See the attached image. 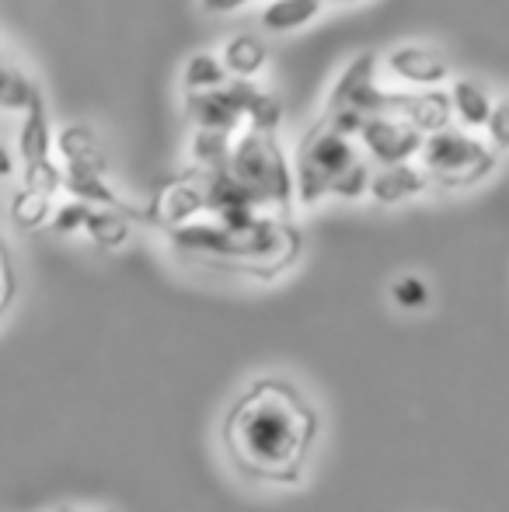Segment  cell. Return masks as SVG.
Wrapping results in <instances>:
<instances>
[{
	"instance_id": "obj_1",
	"label": "cell",
	"mask_w": 509,
	"mask_h": 512,
	"mask_svg": "<svg viewBox=\"0 0 509 512\" xmlns=\"http://www.w3.org/2000/svg\"><path fill=\"white\" fill-rule=\"evenodd\" d=\"M321 436V415L286 377H258L231 401L220 443L231 467L258 485H300Z\"/></svg>"
},
{
	"instance_id": "obj_2",
	"label": "cell",
	"mask_w": 509,
	"mask_h": 512,
	"mask_svg": "<svg viewBox=\"0 0 509 512\" xmlns=\"http://www.w3.org/2000/svg\"><path fill=\"white\" fill-rule=\"evenodd\" d=\"M164 234L171 248L189 262L252 279L283 276L304 251V234L286 216H255L245 223L196 220Z\"/></svg>"
},
{
	"instance_id": "obj_3",
	"label": "cell",
	"mask_w": 509,
	"mask_h": 512,
	"mask_svg": "<svg viewBox=\"0 0 509 512\" xmlns=\"http://www.w3.org/2000/svg\"><path fill=\"white\" fill-rule=\"evenodd\" d=\"M370 164L349 133H342L328 115H321L293 154V185L300 206H318L328 196L363 199L370 196Z\"/></svg>"
},
{
	"instance_id": "obj_4",
	"label": "cell",
	"mask_w": 509,
	"mask_h": 512,
	"mask_svg": "<svg viewBox=\"0 0 509 512\" xmlns=\"http://www.w3.org/2000/svg\"><path fill=\"white\" fill-rule=\"evenodd\" d=\"M227 175L234 178L241 192L252 199V206L265 216H290V206L297 199L293 185V164L286 157L276 133L262 129H241L234 136Z\"/></svg>"
},
{
	"instance_id": "obj_5",
	"label": "cell",
	"mask_w": 509,
	"mask_h": 512,
	"mask_svg": "<svg viewBox=\"0 0 509 512\" xmlns=\"http://www.w3.org/2000/svg\"><path fill=\"white\" fill-rule=\"evenodd\" d=\"M419 168L429 175V185L447 192H464L482 185L499 168V154L492 143L468 129H443L426 136L419 154Z\"/></svg>"
},
{
	"instance_id": "obj_6",
	"label": "cell",
	"mask_w": 509,
	"mask_h": 512,
	"mask_svg": "<svg viewBox=\"0 0 509 512\" xmlns=\"http://www.w3.org/2000/svg\"><path fill=\"white\" fill-rule=\"evenodd\" d=\"M387 91L377 81V56L363 53L346 63V70L335 81L328 108L332 115H356V119H370V115H387Z\"/></svg>"
},
{
	"instance_id": "obj_7",
	"label": "cell",
	"mask_w": 509,
	"mask_h": 512,
	"mask_svg": "<svg viewBox=\"0 0 509 512\" xmlns=\"http://www.w3.org/2000/svg\"><path fill=\"white\" fill-rule=\"evenodd\" d=\"M356 143L381 168H394V164H412L422 154L426 136L415 126H408L405 119H398V115H370V119H363Z\"/></svg>"
},
{
	"instance_id": "obj_8",
	"label": "cell",
	"mask_w": 509,
	"mask_h": 512,
	"mask_svg": "<svg viewBox=\"0 0 509 512\" xmlns=\"http://www.w3.org/2000/svg\"><path fill=\"white\" fill-rule=\"evenodd\" d=\"M387 70L391 77H398L401 84H408L412 91H440L450 81V60L433 46H419V42H408V46H394L387 53Z\"/></svg>"
},
{
	"instance_id": "obj_9",
	"label": "cell",
	"mask_w": 509,
	"mask_h": 512,
	"mask_svg": "<svg viewBox=\"0 0 509 512\" xmlns=\"http://www.w3.org/2000/svg\"><path fill=\"white\" fill-rule=\"evenodd\" d=\"M387 115H398L408 126H415L422 136H433L450 129L454 105L450 91H387Z\"/></svg>"
},
{
	"instance_id": "obj_10",
	"label": "cell",
	"mask_w": 509,
	"mask_h": 512,
	"mask_svg": "<svg viewBox=\"0 0 509 512\" xmlns=\"http://www.w3.org/2000/svg\"><path fill=\"white\" fill-rule=\"evenodd\" d=\"M185 115L196 122V129H213V133H241L245 115H241L238 102L231 98V91H203V95L185 98Z\"/></svg>"
},
{
	"instance_id": "obj_11",
	"label": "cell",
	"mask_w": 509,
	"mask_h": 512,
	"mask_svg": "<svg viewBox=\"0 0 509 512\" xmlns=\"http://www.w3.org/2000/svg\"><path fill=\"white\" fill-rule=\"evenodd\" d=\"M429 189V175L419 164H394V168H377L370 178V199L377 206H401L408 199H419Z\"/></svg>"
},
{
	"instance_id": "obj_12",
	"label": "cell",
	"mask_w": 509,
	"mask_h": 512,
	"mask_svg": "<svg viewBox=\"0 0 509 512\" xmlns=\"http://www.w3.org/2000/svg\"><path fill=\"white\" fill-rule=\"evenodd\" d=\"M56 154L63 157V171H88L102 178L109 171V157L88 126H63L56 133Z\"/></svg>"
},
{
	"instance_id": "obj_13",
	"label": "cell",
	"mask_w": 509,
	"mask_h": 512,
	"mask_svg": "<svg viewBox=\"0 0 509 512\" xmlns=\"http://www.w3.org/2000/svg\"><path fill=\"white\" fill-rule=\"evenodd\" d=\"M231 98L238 102L241 115H245V126L248 129H262V133H276L279 122H283V105H279L276 95L262 91L255 81H234L227 84Z\"/></svg>"
},
{
	"instance_id": "obj_14",
	"label": "cell",
	"mask_w": 509,
	"mask_h": 512,
	"mask_svg": "<svg viewBox=\"0 0 509 512\" xmlns=\"http://www.w3.org/2000/svg\"><path fill=\"white\" fill-rule=\"evenodd\" d=\"M450 105H454V119L461 122L468 133H478V129L485 133V126H489V119H492V108H496V98L478 81H471V77H457V81L450 84Z\"/></svg>"
},
{
	"instance_id": "obj_15",
	"label": "cell",
	"mask_w": 509,
	"mask_h": 512,
	"mask_svg": "<svg viewBox=\"0 0 509 512\" xmlns=\"http://www.w3.org/2000/svg\"><path fill=\"white\" fill-rule=\"evenodd\" d=\"M53 147H56V136L53 126H49L46 102L39 98L25 112V122L18 129V150L25 157V164H39V161H53Z\"/></svg>"
},
{
	"instance_id": "obj_16",
	"label": "cell",
	"mask_w": 509,
	"mask_h": 512,
	"mask_svg": "<svg viewBox=\"0 0 509 512\" xmlns=\"http://www.w3.org/2000/svg\"><path fill=\"white\" fill-rule=\"evenodd\" d=\"M224 67L227 74H234L238 81H252L255 74H262L265 70V60H269V49H265V42L258 39L252 32H238L227 39L224 46Z\"/></svg>"
},
{
	"instance_id": "obj_17",
	"label": "cell",
	"mask_w": 509,
	"mask_h": 512,
	"mask_svg": "<svg viewBox=\"0 0 509 512\" xmlns=\"http://www.w3.org/2000/svg\"><path fill=\"white\" fill-rule=\"evenodd\" d=\"M42 98V91L35 88V81L25 74V67L11 60L0 49V108L4 112H28Z\"/></svg>"
},
{
	"instance_id": "obj_18",
	"label": "cell",
	"mask_w": 509,
	"mask_h": 512,
	"mask_svg": "<svg viewBox=\"0 0 509 512\" xmlns=\"http://www.w3.org/2000/svg\"><path fill=\"white\" fill-rule=\"evenodd\" d=\"M321 7L325 0H269L262 7V28L265 32H297L318 18Z\"/></svg>"
},
{
	"instance_id": "obj_19",
	"label": "cell",
	"mask_w": 509,
	"mask_h": 512,
	"mask_svg": "<svg viewBox=\"0 0 509 512\" xmlns=\"http://www.w3.org/2000/svg\"><path fill=\"white\" fill-rule=\"evenodd\" d=\"M182 81L189 95H203V91H224L227 88V67L220 56L213 53H196L189 56L182 70Z\"/></svg>"
},
{
	"instance_id": "obj_20",
	"label": "cell",
	"mask_w": 509,
	"mask_h": 512,
	"mask_svg": "<svg viewBox=\"0 0 509 512\" xmlns=\"http://www.w3.org/2000/svg\"><path fill=\"white\" fill-rule=\"evenodd\" d=\"M84 234H88L98 248L116 251V248H123V244L129 241V220H126V213H119V209L91 206V216H88V227H84Z\"/></svg>"
},
{
	"instance_id": "obj_21",
	"label": "cell",
	"mask_w": 509,
	"mask_h": 512,
	"mask_svg": "<svg viewBox=\"0 0 509 512\" xmlns=\"http://www.w3.org/2000/svg\"><path fill=\"white\" fill-rule=\"evenodd\" d=\"M53 213H56L53 199L42 196V192H35V189H18V192H14V199H11L14 227L39 230V227H46V223H53Z\"/></svg>"
},
{
	"instance_id": "obj_22",
	"label": "cell",
	"mask_w": 509,
	"mask_h": 512,
	"mask_svg": "<svg viewBox=\"0 0 509 512\" xmlns=\"http://www.w3.org/2000/svg\"><path fill=\"white\" fill-rule=\"evenodd\" d=\"M429 300H433V290H429L426 279L415 276V272H405V276H398L391 283V304L398 310L419 314V310L429 307Z\"/></svg>"
},
{
	"instance_id": "obj_23",
	"label": "cell",
	"mask_w": 509,
	"mask_h": 512,
	"mask_svg": "<svg viewBox=\"0 0 509 512\" xmlns=\"http://www.w3.org/2000/svg\"><path fill=\"white\" fill-rule=\"evenodd\" d=\"M25 189H35L53 199L56 192H63V168L56 161L25 164Z\"/></svg>"
},
{
	"instance_id": "obj_24",
	"label": "cell",
	"mask_w": 509,
	"mask_h": 512,
	"mask_svg": "<svg viewBox=\"0 0 509 512\" xmlns=\"http://www.w3.org/2000/svg\"><path fill=\"white\" fill-rule=\"evenodd\" d=\"M88 216H91L88 203H81V199H70V203H63L53 213V230H56V234H77V230L88 227Z\"/></svg>"
},
{
	"instance_id": "obj_25",
	"label": "cell",
	"mask_w": 509,
	"mask_h": 512,
	"mask_svg": "<svg viewBox=\"0 0 509 512\" xmlns=\"http://www.w3.org/2000/svg\"><path fill=\"white\" fill-rule=\"evenodd\" d=\"M14 297H18V272H14V258L7 241L0 237V317L11 310Z\"/></svg>"
},
{
	"instance_id": "obj_26",
	"label": "cell",
	"mask_w": 509,
	"mask_h": 512,
	"mask_svg": "<svg viewBox=\"0 0 509 512\" xmlns=\"http://www.w3.org/2000/svg\"><path fill=\"white\" fill-rule=\"evenodd\" d=\"M485 140L492 143L496 154L509 150V98H496L492 119H489V126H485Z\"/></svg>"
},
{
	"instance_id": "obj_27",
	"label": "cell",
	"mask_w": 509,
	"mask_h": 512,
	"mask_svg": "<svg viewBox=\"0 0 509 512\" xmlns=\"http://www.w3.org/2000/svg\"><path fill=\"white\" fill-rule=\"evenodd\" d=\"M203 4V11H210V14H234V11H241V7H248L252 0H199Z\"/></svg>"
},
{
	"instance_id": "obj_28",
	"label": "cell",
	"mask_w": 509,
	"mask_h": 512,
	"mask_svg": "<svg viewBox=\"0 0 509 512\" xmlns=\"http://www.w3.org/2000/svg\"><path fill=\"white\" fill-rule=\"evenodd\" d=\"M14 175V161L7 154V147H0V178H11Z\"/></svg>"
},
{
	"instance_id": "obj_29",
	"label": "cell",
	"mask_w": 509,
	"mask_h": 512,
	"mask_svg": "<svg viewBox=\"0 0 509 512\" xmlns=\"http://www.w3.org/2000/svg\"><path fill=\"white\" fill-rule=\"evenodd\" d=\"M53 512H109V509H77V506H60V509H53Z\"/></svg>"
},
{
	"instance_id": "obj_30",
	"label": "cell",
	"mask_w": 509,
	"mask_h": 512,
	"mask_svg": "<svg viewBox=\"0 0 509 512\" xmlns=\"http://www.w3.org/2000/svg\"><path fill=\"white\" fill-rule=\"evenodd\" d=\"M335 4H356V0H335Z\"/></svg>"
}]
</instances>
